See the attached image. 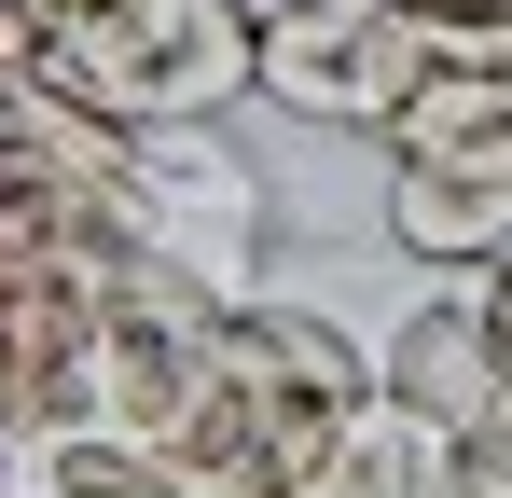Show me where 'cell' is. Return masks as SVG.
I'll list each match as a JSON object with an SVG mask.
<instances>
[{
	"mask_svg": "<svg viewBox=\"0 0 512 498\" xmlns=\"http://www.w3.org/2000/svg\"><path fill=\"white\" fill-rule=\"evenodd\" d=\"M42 83L84 97L97 125L153 139V125H222L263 97V28L236 0H97L70 28H42Z\"/></svg>",
	"mask_w": 512,
	"mask_h": 498,
	"instance_id": "obj_2",
	"label": "cell"
},
{
	"mask_svg": "<svg viewBox=\"0 0 512 498\" xmlns=\"http://www.w3.org/2000/svg\"><path fill=\"white\" fill-rule=\"evenodd\" d=\"M374 388L416 402L429 429H485V415H499V332H485V291H471V277H457V291H416L402 319L374 332Z\"/></svg>",
	"mask_w": 512,
	"mask_h": 498,
	"instance_id": "obj_5",
	"label": "cell"
},
{
	"mask_svg": "<svg viewBox=\"0 0 512 498\" xmlns=\"http://www.w3.org/2000/svg\"><path fill=\"white\" fill-rule=\"evenodd\" d=\"M457 498H512V415L457 429Z\"/></svg>",
	"mask_w": 512,
	"mask_h": 498,
	"instance_id": "obj_7",
	"label": "cell"
},
{
	"mask_svg": "<svg viewBox=\"0 0 512 498\" xmlns=\"http://www.w3.org/2000/svg\"><path fill=\"white\" fill-rule=\"evenodd\" d=\"M250 28H305V14H346V0H236Z\"/></svg>",
	"mask_w": 512,
	"mask_h": 498,
	"instance_id": "obj_10",
	"label": "cell"
},
{
	"mask_svg": "<svg viewBox=\"0 0 512 498\" xmlns=\"http://www.w3.org/2000/svg\"><path fill=\"white\" fill-rule=\"evenodd\" d=\"M429 83V28L402 0H346L305 28H263V97L291 125H346V139H388V111Z\"/></svg>",
	"mask_w": 512,
	"mask_h": 498,
	"instance_id": "obj_4",
	"label": "cell"
},
{
	"mask_svg": "<svg viewBox=\"0 0 512 498\" xmlns=\"http://www.w3.org/2000/svg\"><path fill=\"white\" fill-rule=\"evenodd\" d=\"M28 14H42V28H70V14H97V0H28Z\"/></svg>",
	"mask_w": 512,
	"mask_h": 498,
	"instance_id": "obj_11",
	"label": "cell"
},
{
	"mask_svg": "<svg viewBox=\"0 0 512 498\" xmlns=\"http://www.w3.org/2000/svg\"><path fill=\"white\" fill-rule=\"evenodd\" d=\"M388 236L429 277L512 263V70L429 56V83L388 111Z\"/></svg>",
	"mask_w": 512,
	"mask_h": 498,
	"instance_id": "obj_1",
	"label": "cell"
},
{
	"mask_svg": "<svg viewBox=\"0 0 512 498\" xmlns=\"http://www.w3.org/2000/svg\"><path fill=\"white\" fill-rule=\"evenodd\" d=\"M0 471H14V415H0Z\"/></svg>",
	"mask_w": 512,
	"mask_h": 498,
	"instance_id": "obj_12",
	"label": "cell"
},
{
	"mask_svg": "<svg viewBox=\"0 0 512 498\" xmlns=\"http://www.w3.org/2000/svg\"><path fill=\"white\" fill-rule=\"evenodd\" d=\"M125 208H139L153 263H180V277L222 291V305H250L263 277H277V180H263L222 125H153V139H125Z\"/></svg>",
	"mask_w": 512,
	"mask_h": 498,
	"instance_id": "obj_3",
	"label": "cell"
},
{
	"mask_svg": "<svg viewBox=\"0 0 512 498\" xmlns=\"http://www.w3.org/2000/svg\"><path fill=\"white\" fill-rule=\"evenodd\" d=\"M28 83H42V14H28V0H0V111H14Z\"/></svg>",
	"mask_w": 512,
	"mask_h": 498,
	"instance_id": "obj_8",
	"label": "cell"
},
{
	"mask_svg": "<svg viewBox=\"0 0 512 498\" xmlns=\"http://www.w3.org/2000/svg\"><path fill=\"white\" fill-rule=\"evenodd\" d=\"M471 291H485V332H499V388H512V263H485Z\"/></svg>",
	"mask_w": 512,
	"mask_h": 498,
	"instance_id": "obj_9",
	"label": "cell"
},
{
	"mask_svg": "<svg viewBox=\"0 0 512 498\" xmlns=\"http://www.w3.org/2000/svg\"><path fill=\"white\" fill-rule=\"evenodd\" d=\"M305 498H457V429H429L416 402H374L333 429V457L305 471Z\"/></svg>",
	"mask_w": 512,
	"mask_h": 498,
	"instance_id": "obj_6",
	"label": "cell"
},
{
	"mask_svg": "<svg viewBox=\"0 0 512 498\" xmlns=\"http://www.w3.org/2000/svg\"><path fill=\"white\" fill-rule=\"evenodd\" d=\"M0 498H28V485H0Z\"/></svg>",
	"mask_w": 512,
	"mask_h": 498,
	"instance_id": "obj_13",
	"label": "cell"
}]
</instances>
